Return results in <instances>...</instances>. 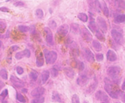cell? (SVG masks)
Here are the masks:
<instances>
[{"label":"cell","instance_id":"obj_1","mask_svg":"<svg viewBox=\"0 0 125 103\" xmlns=\"http://www.w3.org/2000/svg\"><path fill=\"white\" fill-rule=\"evenodd\" d=\"M121 72V68L118 66H112L108 68L106 74L113 81L117 82L119 80V77Z\"/></svg>","mask_w":125,"mask_h":103},{"label":"cell","instance_id":"obj_2","mask_svg":"<svg viewBox=\"0 0 125 103\" xmlns=\"http://www.w3.org/2000/svg\"><path fill=\"white\" fill-rule=\"evenodd\" d=\"M43 54L45 57V62L47 64H52L55 62L57 59V53L54 51H48L47 49L43 50Z\"/></svg>","mask_w":125,"mask_h":103},{"label":"cell","instance_id":"obj_3","mask_svg":"<svg viewBox=\"0 0 125 103\" xmlns=\"http://www.w3.org/2000/svg\"><path fill=\"white\" fill-rule=\"evenodd\" d=\"M111 35L113 40L118 44L122 45L124 43V37L122 34L118 30L115 29H112L111 31Z\"/></svg>","mask_w":125,"mask_h":103},{"label":"cell","instance_id":"obj_4","mask_svg":"<svg viewBox=\"0 0 125 103\" xmlns=\"http://www.w3.org/2000/svg\"><path fill=\"white\" fill-rule=\"evenodd\" d=\"M80 34L83 39L85 42H89L92 39V35L85 27H83L80 29Z\"/></svg>","mask_w":125,"mask_h":103},{"label":"cell","instance_id":"obj_5","mask_svg":"<svg viewBox=\"0 0 125 103\" xmlns=\"http://www.w3.org/2000/svg\"><path fill=\"white\" fill-rule=\"evenodd\" d=\"M97 22L99 29L103 33H106L107 29V26L106 21L104 18L102 17L98 16L97 18Z\"/></svg>","mask_w":125,"mask_h":103},{"label":"cell","instance_id":"obj_6","mask_svg":"<svg viewBox=\"0 0 125 103\" xmlns=\"http://www.w3.org/2000/svg\"><path fill=\"white\" fill-rule=\"evenodd\" d=\"M44 32L45 35V40L47 44L50 46H53L54 45L53 37L51 30L47 27H45L44 28Z\"/></svg>","mask_w":125,"mask_h":103},{"label":"cell","instance_id":"obj_7","mask_svg":"<svg viewBox=\"0 0 125 103\" xmlns=\"http://www.w3.org/2000/svg\"><path fill=\"white\" fill-rule=\"evenodd\" d=\"M69 30V26L67 24H63L60 26L57 30V33L60 36V37H65Z\"/></svg>","mask_w":125,"mask_h":103},{"label":"cell","instance_id":"obj_8","mask_svg":"<svg viewBox=\"0 0 125 103\" xmlns=\"http://www.w3.org/2000/svg\"><path fill=\"white\" fill-rule=\"evenodd\" d=\"M104 90L108 94H109L110 93L112 92L113 91L116 90L114 89V86L112 84V82L107 77L104 78Z\"/></svg>","mask_w":125,"mask_h":103},{"label":"cell","instance_id":"obj_9","mask_svg":"<svg viewBox=\"0 0 125 103\" xmlns=\"http://www.w3.org/2000/svg\"><path fill=\"white\" fill-rule=\"evenodd\" d=\"M10 79L12 83L17 87L21 88L24 86V82L14 75L11 76Z\"/></svg>","mask_w":125,"mask_h":103},{"label":"cell","instance_id":"obj_10","mask_svg":"<svg viewBox=\"0 0 125 103\" xmlns=\"http://www.w3.org/2000/svg\"><path fill=\"white\" fill-rule=\"evenodd\" d=\"M45 91V89L43 87L39 86L36 87L33 90H32L31 92V95L33 97H40L42 95Z\"/></svg>","mask_w":125,"mask_h":103},{"label":"cell","instance_id":"obj_11","mask_svg":"<svg viewBox=\"0 0 125 103\" xmlns=\"http://www.w3.org/2000/svg\"><path fill=\"white\" fill-rule=\"evenodd\" d=\"M84 55L86 59L89 62H93L94 61V55L92 52L88 48L84 49Z\"/></svg>","mask_w":125,"mask_h":103},{"label":"cell","instance_id":"obj_12","mask_svg":"<svg viewBox=\"0 0 125 103\" xmlns=\"http://www.w3.org/2000/svg\"><path fill=\"white\" fill-rule=\"evenodd\" d=\"M95 98L97 100H99L101 102L109 100L107 95L105 92L101 90H99L96 93Z\"/></svg>","mask_w":125,"mask_h":103},{"label":"cell","instance_id":"obj_13","mask_svg":"<svg viewBox=\"0 0 125 103\" xmlns=\"http://www.w3.org/2000/svg\"><path fill=\"white\" fill-rule=\"evenodd\" d=\"M89 81V79L87 76L83 75L80 76L77 79V84L81 86H85Z\"/></svg>","mask_w":125,"mask_h":103},{"label":"cell","instance_id":"obj_14","mask_svg":"<svg viewBox=\"0 0 125 103\" xmlns=\"http://www.w3.org/2000/svg\"><path fill=\"white\" fill-rule=\"evenodd\" d=\"M49 74L48 70H44L42 72L40 80L41 84H43L47 81L49 77Z\"/></svg>","mask_w":125,"mask_h":103},{"label":"cell","instance_id":"obj_15","mask_svg":"<svg viewBox=\"0 0 125 103\" xmlns=\"http://www.w3.org/2000/svg\"><path fill=\"white\" fill-rule=\"evenodd\" d=\"M106 58L107 60L110 62H114L117 59L116 53L111 50H108L106 53Z\"/></svg>","mask_w":125,"mask_h":103},{"label":"cell","instance_id":"obj_16","mask_svg":"<svg viewBox=\"0 0 125 103\" xmlns=\"http://www.w3.org/2000/svg\"><path fill=\"white\" fill-rule=\"evenodd\" d=\"M36 64L37 67H40L43 66L44 64V59L43 57V55L42 52H40L36 57Z\"/></svg>","mask_w":125,"mask_h":103},{"label":"cell","instance_id":"obj_17","mask_svg":"<svg viewBox=\"0 0 125 103\" xmlns=\"http://www.w3.org/2000/svg\"><path fill=\"white\" fill-rule=\"evenodd\" d=\"M91 21L89 22L88 27L89 28V29L93 32L95 33L96 31L99 28L97 26V24L96 23L95 21L94 20H92V17H91Z\"/></svg>","mask_w":125,"mask_h":103},{"label":"cell","instance_id":"obj_18","mask_svg":"<svg viewBox=\"0 0 125 103\" xmlns=\"http://www.w3.org/2000/svg\"><path fill=\"white\" fill-rule=\"evenodd\" d=\"M63 71L65 75L69 78H73L75 75V72L74 70L70 67H65L63 69Z\"/></svg>","mask_w":125,"mask_h":103},{"label":"cell","instance_id":"obj_19","mask_svg":"<svg viewBox=\"0 0 125 103\" xmlns=\"http://www.w3.org/2000/svg\"><path fill=\"white\" fill-rule=\"evenodd\" d=\"M114 22L116 24H122L125 23V14H119L114 19Z\"/></svg>","mask_w":125,"mask_h":103},{"label":"cell","instance_id":"obj_20","mask_svg":"<svg viewBox=\"0 0 125 103\" xmlns=\"http://www.w3.org/2000/svg\"><path fill=\"white\" fill-rule=\"evenodd\" d=\"M95 34L96 37L99 40L102 42H104L105 41V37L104 35V33L99 28L96 31V32H95Z\"/></svg>","mask_w":125,"mask_h":103},{"label":"cell","instance_id":"obj_21","mask_svg":"<svg viewBox=\"0 0 125 103\" xmlns=\"http://www.w3.org/2000/svg\"><path fill=\"white\" fill-rule=\"evenodd\" d=\"M101 4V9L103 11V14H104V15L106 17H108L109 15V9L108 8L106 4V3L104 1H103L102 4Z\"/></svg>","mask_w":125,"mask_h":103},{"label":"cell","instance_id":"obj_22","mask_svg":"<svg viewBox=\"0 0 125 103\" xmlns=\"http://www.w3.org/2000/svg\"><path fill=\"white\" fill-rule=\"evenodd\" d=\"M97 86H98V82L96 80H95V81L93 83H92L89 86V87L87 89V93L89 94H91L93 93L95 91V90H96Z\"/></svg>","mask_w":125,"mask_h":103},{"label":"cell","instance_id":"obj_23","mask_svg":"<svg viewBox=\"0 0 125 103\" xmlns=\"http://www.w3.org/2000/svg\"><path fill=\"white\" fill-rule=\"evenodd\" d=\"M92 45L94 50L97 52H100L102 50V45L99 41L96 40H93Z\"/></svg>","mask_w":125,"mask_h":103},{"label":"cell","instance_id":"obj_24","mask_svg":"<svg viewBox=\"0 0 125 103\" xmlns=\"http://www.w3.org/2000/svg\"><path fill=\"white\" fill-rule=\"evenodd\" d=\"M79 51L78 48L76 47V46H72L71 48V50L70 51V54L71 56L73 57H76L78 55H79Z\"/></svg>","mask_w":125,"mask_h":103},{"label":"cell","instance_id":"obj_25","mask_svg":"<svg viewBox=\"0 0 125 103\" xmlns=\"http://www.w3.org/2000/svg\"><path fill=\"white\" fill-rule=\"evenodd\" d=\"M71 31L75 34L80 33V29L79 28V25L76 23L72 24L71 25Z\"/></svg>","mask_w":125,"mask_h":103},{"label":"cell","instance_id":"obj_26","mask_svg":"<svg viewBox=\"0 0 125 103\" xmlns=\"http://www.w3.org/2000/svg\"><path fill=\"white\" fill-rule=\"evenodd\" d=\"M78 18L79 20H80L81 21L83 22H86L88 20L87 15L85 13L83 12L79 13L78 15Z\"/></svg>","mask_w":125,"mask_h":103},{"label":"cell","instance_id":"obj_27","mask_svg":"<svg viewBox=\"0 0 125 103\" xmlns=\"http://www.w3.org/2000/svg\"><path fill=\"white\" fill-rule=\"evenodd\" d=\"M92 7H94L95 10L98 12H100L101 9V4L99 0H94L93 2Z\"/></svg>","mask_w":125,"mask_h":103},{"label":"cell","instance_id":"obj_28","mask_svg":"<svg viewBox=\"0 0 125 103\" xmlns=\"http://www.w3.org/2000/svg\"><path fill=\"white\" fill-rule=\"evenodd\" d=\"M52 99L53 101L57 102H60L61 99L60 96L57 92H53L52 95Z\"/></svg>","mask_w":125,"mask_h":103},{"label":"cell","instance_id":"obj_29","mask_svg":"<svg viewBox=\"0 0 125 103\" xmlns=\"http://www.w3.org/2000/svg\"><path fill=\"white\" fill-rule=\"evenodd\" d=\"M0 76L3 79H5V80L7 79L8 74L6 69H5L4 68H1L0 70Z\"/></svg>","mask_w":125,"mask_h":103},{"label":"cell","instance_id":"obj_30","mask_svg":"<svg viewBox=\"0 0 125 103\" xmlns=\"http://www.w3.org/2000/svg\"><path fill=\"white\" fill-rule=\"evenodd\" d=\"M29 76L32 80L36 81L38 77V73L35 70H32L30 73Z\"/></svg>","mask_w":125,"mask_h":103},{"label":"cell","instance_id":"obj_31","mask_svg":"<svg viewBox=\"0 0 125 103\" xmlns=\"http://www.w3.org/2000/svg\"><path fill=\"white\" fill-rule=\"evenodd\" d=\"M18 29L22 32H26L30 30V28L29 26L24 25H19L18 26Z\"/></svg>","mask_w":125,"mask_h":103},{"label":"cell","instance_id":"obj_32","mask_svg":"<svg viewBox=\"0 0 125 103\" xmlns=\"http://www.w3.org/2000/svg\"><path fill=\"white\" fill-rule=\"evenodd\" d=\"M25 57V52L24 50L21 51V52H17L15 55V57L16 58V59L19 60L21 59V58H22L24 57Z\"/></svg>","mask_w":125,"mask_h":103},{"label":"cell","instance_id":"obj_33","mask_svg":"<svg viewBox=\"0 0 125 103\" xmlns=\"http://www.w3.org/2000/svg\"><path fill=\"white\" fill-rule=\"evenodd\" d=\"M44 102V98L42 97H40L32 100L31 101V103H43Z\"/></svg>","mask_w":125,"mask_h":103},{"label":"cell","instance_id":"obj_34","mask_svg":"<svg viewBox=\"0 0 125 103\" xmlns=\"http://www.w3.org/2000/svg\"><path fill=\"white\" fill-rule=\"evenodd\" d=\"M16 98H17L18 101H19V102H20L21 103H25L26 102L25 98L24 97V96L23 95H22L20 93H17Z\"/></svg>","mask_w":125,"mask_h":103},{"label":"cell","instance_id":"obj_35","mask_svg":"<svg viewBox=\"0 0 125 103\" xmlns=\"http://www.w3.org/2000/svg\"><path fill=\"white\" fill-rule=\"evenodd\" d=\"M76 67H77V68L80 71H83L84 69V63L82 61H77L76 62Z\"/></svg>","mask_w":125,"mask_h":103},{"label":"cell","instance_id":"obj_36","mask_svg":"<svg viewBox=\"0 0 125 103\" xmlns=\"http://www.w3.org/2000/svg\"><path fill=\"white\" fill-rule=\"evenodd\" d=\"M35 14H36V16L38 18L41 19V18H42V17L43 16V12L42 9L39 8V9H37L35 11Z\"/></svg>","mask_w":125,"mask_h":103},{"label":"cell","instance_id":"obj_37","mask_svg":"<svg viewBox=\"0 0 125 103\" xmlns=\"http://www.w3.org/2000/svg\"><path fill=\"white\" fill-rule=\"evenodd\" d=\"M71 103H80V99L79 96L75 94H74L71 98Z\"/></svg>","mask_w":125,"mask_h":103},{"label":"cell","instance_id":"obj_38","mask_svg":"<svg viewBox=\"0 0 125 103\" xmlns=\"http://www.w3.org/2000/svg\"><path fill=\"white\" fill-rule=\"evenodd\" d=\"M6 25L3 22H0V33H3L6 29Z\"/></svg>","mask_w":125,"mask_h":103},{"label":"cell","instance_id":"obj_39","mask_svg":"<svg viewBox=\"0 0 125 103\" xmlns=\"http://www.w3.org/2000/svg\"><path fill=\"white\" fill-rule=\"evenodd\" d=\"M51 76L52 77H56L58 75V69H57V68H53L51 70Z\"/></svg>","mask_w":125,"mask_h":103},{"label":"cell","instance_id":"obj_40","mask_svg":"<svg viewBox=\"0 0 125 103\" xmlns=\"http://www.w3.org/2000/svg\"><path fill=\"white\" fill-rule=\"evenodd\" d=\"M118 7L122 9L125 10V2L123 0H117L116 1Z\"/></svg>","mask_w":125,"mask_h":103},{"label":"cell","instance_id":"obj_41","mask_svg":"<svg viewBox=\"0 0 125 103\" xmlns=\"http://www.w3.org/2000/svg\"><path fill=\"white\" fill-rule=\"evenodd\" d=\"M8 90L7 89H4L2 92L0 93V97H1L2 98V100H4V99L6 98V97L8 95Z\"/></svg>","mask_w":125,"mask_h":103},{"label":"cell","instance_id":"obj_42","mask_svg":"<svg viewBox=\"0 0 125 103\" xmlns=\"http://www.w3.org/2000/svg\"><path fill=\"white\" fill-rule=\"evenodd\" d=\"M95 57L96 58V60L98 61H101L104 59V54L103 53H100L96 54Z\"/></svg>","mask_w":125,"mask_h":103},{"label":"cell","instance_id":"obj_43","mask_svg":"<svg viewBox=\"0 0 125 103\" xmlns=\"http://www.w3.org/2000/svg\"><path fill=\"white\" fill-rule=\"evenodd\" d=\"M48 25L51 28H55L57 26V24L54 20H51L49 21Z\"/></svg>","mask_w":125,"mask_h":103},{"label":"cell","instance_id":"obj_44","mask_svg":"<svg viewBox=\"0 0 125 103\" xmlns=\"http://www.w3.org/2000/svg\"><path fill=\"white\" fill-rule=\"evenodd\" d=\"M16 72H17L18 74L21 75V74H23V73L24 72V70H23V69L21 67L18 66L16 68Z\"/></svg>","mask_w":125,"mask_h":103},{"label":"cell","instance_id":"obj_45","mask_svg":"<svg viewBox=\"0 0 125 103\" xmlns=\"http://www.w3.org/2000/svg\"><path fill=\"white\" fill-rule=\"evenodd\" d=\"M19 46H18L17 45H14V46H11L9 49V51H10V53H12V52L18 50L19 49Z\"/></svg>","mask_w":125,"mask_h":103},{"label":"cell","instance_id":"obj_46","mask_svg":"<svg viewBox=\"0 0 125 103\" xmlns=\"http://www.w3.org/2000/svg\"><path fill=\"white\" fill-rule=\"evenodd\" d=\"M119 96L121 97V98L122 99V101L125 103V93L124 92H122L121 91H120L119 92Z\"/></svg>","mask_w":125,"mask_h":103},{"label":"cell","instance_id":"obj_47","mask_svg":"<svg viewBox=\"0 0 125 103\" xmlns=\"http://www.w3.org/2000/svg\"><path fill=\"white\" fill-rule=\"evenodd\" d=\"M13 5H14L15 6H22L24 5V3L23 2L21 1H17L14 3Z\"/></svg>","mask_w":125,"mask_h":103},{"label":"cell","instance_id":"obj_48","mask_svg":"<svg viewBox=\"0 0 125 103\" xmlns=\"http://www.w3.org/2000/svg\"><path fill=\"white\" fill-rule=\"evenodd\" d=\"M24 52H25V57H29L30 56V55H31V52H30V51L27 49H24Z\"/></svg>","mask_w":125,"mask_h":103},{"label":"cell","instance_id":"obj_49","mask_svg":"<svg viewBox=\"0 0 125 103\" xmlns=\"http://www.w3.org/2000/svg\"><path fill=\"white\" fill-rule=\"evenodd\" d=\"M0 11L3 12H9L10 10L8 8L6 7H0Z\"/></svg>","mask_w":125,"mask_h":103},{"label":"cell","instance_id":"obj_50","mask_svg":"<svg viewBox=\"0 0 125 103\" xmlns=\"http://www.w3.org/2000/svg\"><path fill=\"white\" fill-rule=\"evenodd\" d=\"M122 89L123 91H125V80H124L122 85Z\"/></svg>","mask_w":125,"mask_h":103},{"label":"cell","instance_id":"obj_51","mask_svg":"<svg viewBox=\"0 0 125 103\" xmlns=\"http://www.w3.org/2000/svg\"><path fill=\"white\" fill-rule=\"evenodd\" d=\"M21 92L23 93H26L27 92V89L26 88H22L21 89Z\"/></svg>","mask_w":125,"mask_h":103},{"label":"cell","instance_id":"obj_52","mask_svg":"<svg viewBox=\"0 0 125 103\" xmlns=\"http://www.w3.org/2000/svg\"><path fill=\"white\" fill-rule=\"evenodd\" d=\"M101 103H109V100H107V101H105L102 102Z\"/></svg>","mask_w":125,"mask_h":103},{"label":"cell","instance_id":"obj_53","mask_svg":"<svg viewBox=\"0 0 125 103\" xmlns=\"http://www.w3.org/2000/svg\"><path fill=\"white\" fill-rule=\"evenodd\" d=\"M1 45H2V43H1V41L0 40V48L1 46Z\"/></svg>","mask_w":125,"mask_h":103},{"label":"cell","instance_id":"obj_54","mask_svg":"<svg viewBox=\"0 0 125 103\" xmlns=\"http://www.w3.org/2000/svg\"><path fill=\"white\" fill-rule=\"evenodd\" d=\"M1 86H0V89H1Z\"/></svg>","mask_w":125,"mask_h":103},{"label":"cell","instance_id":"obj_55","mask_svg":"<svg viewBox=\"0 0 125 103\" xmlns=\"http://www.w3.org/2000/svg\"><path fill=\"white\" fill-rule=\"evenodd\" d=\"M84 103H86V102H84Z\"/></svg>","mask_w":125,"mask_h":103},{"label":"cell","instance_id":"obj_56","mask_svg":"<svg viewBox=\"0 0 125 103\" xmlns=\"http://www.w3.org/2000/svg\"><path fill=\"white\" fill-rule=\"evenodd\" d=\"M0 38H1V35H0Z\"/></svg>","mask_w":125,"mask_h":103},{"label":"cell","instance_id":"obj_57","mask_svg":"<svg viewBox=\"0 0 125 103\" xmlns=\"http://www.w3.org/2000/svg\"></svg>","mask_w":125,"mask_h":103}]
</instances>
